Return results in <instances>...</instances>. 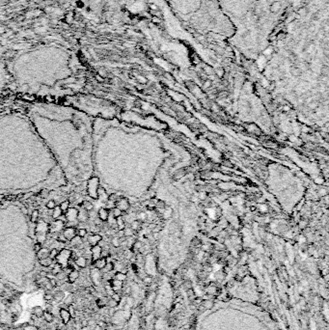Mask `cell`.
Masks as SVG:
<instances>
[{"label":"cell","instance_id":"1","mask_svg":"<svg viewBox=\"0 0 329 330\" xmlns=\"http://www.w3.org/2000/svg\"><path fill=\"white\" fill-rule=\"evenodd\" d=\"M49 232V225L46 223L43 220L37 222L36 229H35V234L38 238V242L43 243L47 240V235Z\"/></svg>","mask_w":329,"mask_h":330},{"label":"cell","instance_id":"2","mask_svg":"<svg viewBox=\"0 0 329 330\" xmlns=\"http://www.w3.org/2000/svg\"><path fill=\"white\" fill-rule=\"evenodd\" d=\"M71 256H72L71 250L62 249L61 251H59L58 255H57V257L55 258L56 264H58L62 268H65L69 264V261L71 259Z\"/></svg>","mask_w":329,"mask_h":330},{"label":"cell","instance_id":"3","mask_svg":"<svg viewBox=\"0 0 329 330\" xmlns=\"http://www.w3.org/2000/svg\"><path fill=\"white\" fill-rule=\"evenodd\" d=\"M98 179L97 177L91 178L88 181V188L87 192L90 197L94 199H98Z\"/></svg>","mask_w":329,"mask_h":330},{"label":"cell","instance_id":"4","mask_svg":"<svg viewBox=\"0 0 329 330\" xmlns=\"http://www.w3.org/2000/svg\"><path fill=\"white\" fill-rule=\"evenodd\" d=\"M65 215H66V218H67V221L73 222L77 219V217H78V210L75 209V207H71V209H69L66 211Z\"/></svg>","mask_w":329,"mask_h":330},{"label":"cell","instance_id":"5","mask_svg":"<svg viewBox=\"0 0 329 330\" xmlns=\"http://www.w3.org/2000/svg\"><path fill=\"white\" fill-rule=\"evenodd\" d=\"M90 274H91V278H92L93 283L96 285V286H98V285H100L101 282V274L100 272V269H98V268L95 267V268H93V269H91Z\"/></svg>","mask_w":329,"mask_h":330},{"label":"cell","instance_id":"6","mask_svg":"<svg viewBox=\"0 0 329 330\" xmlns=\"http://www.w3.org/2000/svg\"><path fill=\"white\" fill-rule=\"evenodd\" d=\"M67 240H72L76 236V229L75 227H68L62 233Z\"/></svg>","mask_w":329,"mask_h":330},{"label":"cell","instance_id":"7","mask_svg":"<svg viewBox=\"0 0 329 330\" xmlns=\"http://www.w3.org/2000/svg\"><path fill=\"white\" fill-rule=\"evenodd\" d=\"M63 20L66 24L68 25H71V24L73 23V21L75 20V11H68L67 13L64 15Z\"/></svg>","mask_w":329,"mask_h":330},{"label":"cell","instance_id":"8","mask_svg":"<svg viewBox=\"0 0 329 330\" xmlns=\"http://www.w3.org/2000/svg\"><path fill=\"white\" fill-rule=\"evenodd\" d=\"M65 227V223L61 220L56 219L54 222H53L50 226H49V229L51 230V232H61L63 231Z\"/></svg>","mask_w":329,"mask_h":330},{"label":"cell","instance_id":"9","mask_svg":"<svg viewBox=\"0 0 329 330\" xmlns=\"http://www.w3.org/2000/svg\"><path fill=\"white\" fill-rule=\"evenodd\" d=\"M101 250H102V248H101V246L98 245H98H95V246L91 247V254H92L93 262H95L96 260L100 259L101 257Z\"/></svg>","mask_w":329,"mask_h":330},{"label":"cell","instance_id":"10","mask_svg":"<svg viewBox=\"0 0 329 330\" xmlns=\"http://www.w3.org/2000/svg\"><path fill=\"white\" fill-rule=\"evenodd\" d=\"M59 314H60L61 320H62V321H63V324L64 325H67L69 323V321H71V320H72V317H71V315H69V311L66 310V309H61Z\"/></svg>","mask_w":329,"mask_h":330},{"label":"cell","instance_id":"11","mask_svg":"<svg viewBox=\"0 0 329 330\" xmlns=\"http://www.w3.org/2000/svg\"><path fill=\"white\" fill-rule=\"evenodd\" d=\"M101 236L97 235V234L90 235L88 237V243L91 245V247L98 245V244L101 242Z\"/></svg>","mask_w":329,"mask_h":330},{"label":"cell","instance_id":"12","mask_svg":"<svg viewBox=\"0 0 329 330\" xmlns=\"http://www.w3.org/2000/svg\"><path fill=\"white\" fill-rule=\"evenodd\" d=\"M116 207H118L120 210H126L129 209V202H127L126 199L125 198H121L117 200V204H116Z\"/></svg>","mask_w":329,"mask_h":330},{"label":"cell","instance_id":"13","mask_svg":"<svg viewBox=\"0 0 329 330\" xmlns=\"http://www.w3.org/2000/svg\"><path fill=\"white\" fill-rule=\"evenodd\" d=\"M78 278H79V272L76 269L72 270L68 274V281H69V283H71V284H73Z\"/></svg>","mask_w":329,"mask_h":330},{"label":"cell","instance_id":"14","mask_svg":"<svg viewBox=\"0 0 329 330\" xmlns=\"http://www.w3.org/2000/svg\"><path fill=\"white\" fill-rule=\"evenodd\" d=\"M106 263H107V261H106V258H104V257H101L100 259L96 260L94 262V267L98 268V269L101 270L102 268H104L105 267Z\"/></svg>","mask_w":329,"mask_h":330},{"label":"cell","instance_id":"15","mask_svg":"<svg viewBox=\"0 0 329 330\" xmlns=\"http://www.w3.org/2000/svg\"><path fill=\"white\" fill-rule=\"evenodd\" d=\"M75 264L80 268H84L87 267V259H85L84 257H77V258L75 260Z\"/></svg>","mask_w":329,"mask_h":330},{"label":"cell","instance_id":"16","mask_svg":"<svg viewBox=\"0 0 329 330\" xmlns=\"http://www.w3.org/2000/svg\"><path fill=\"white\" fill-rule=\"evenodd\" d=\"M98 217L101 221H106L109 217V211L107 209H101L98 210Z\"/></svg>","mask_w":329,"mask_h":330},{"label":"cell","instance_id":"17","mask_svg":"<svg viewBox=\"0 0 329 330\" xmlns=\"http://www.w3.org/2000/svg\"><path fill=\"white\" fill-rule=\"evenodd\" d=\"M37 257H38L39 260L47 258V257H49V250L47 248H42L39 252H37Z\"/></svg>","mask_w":329,"mask_h":330},{"label":"cell","instance_id":"18","mask_svg":"<svg viewBox=\"0 0 329 330\" xmlns=\"http://www.w3.org/2000/svg\"><path fill=\"white\" fill-rule=\"evenodd\" d=\"M44 313V311L43 310V308L40 307V306H36V307H34L32 309V314L34 316H36L37 317H43Z\"/></svg>","mask_w":329,"mask_h":330},{"label":"cell","instance_id":"19","mask_svg":"<svg viewBox=\"0 0 329 330\" xmlns=\"http://www.w3.org/2000/svg\"><path fill=\"white\" fill-rule=\"evenodd\" d=\"M64 298H65V295L63 292L58 291L55 293H53V300H55L56 302H61V301L64 300Z\"/></svg>","mask_w":329,"mask_h":330},{"label":"cell","instance_id":"20","mask_svg":"<svg viewBox=\"0 0 329 330\" xmlns=\"http://www.w3.org/2000/svg\"><path fill=\"white\" fill-rule=\"evenodd\" d=\"M53 261H54V260H52V259L49 258V257H47V258H44V259L40 260V264L42 267H49L52 264Z\"/></svg>","mask_w":329,"mask_h":330},{"label":"cell","instance_id":"21","mask_svg":"<svg viewBox=\"0 0 329 330\" xmlns=\"http://www.w3.org/2000/svg\"><path fill=\"white\" fill-rule=\"evenodd\" d=\"M43 317H44V320H46L47 323H51L52 321L54 320V316L52 315V313H50V312H47V311L44 313V316H43Z\"/></svg>","mask_w":329,"mask_h":330},{"label":"cell","instance_id":"22","mask_svg":"<svg viewBox=\"0 0 329 330\" xmlns=\"http://www.w3.org/2000/svg\"><path fill=\"white\" fill-rule=\"evenodd\" d=\"M52 210L53 211H52L51 215H52V217L54 218V219H58L60 215H62V213H63L62 210H61V209H60V207H58V206H56Z\"/></svg>","mask_w":329,"mask_h":330},{"label":"cell","instance_id":"23","mask_svg":"<svg viewBox=\"0 0 329 330\" xmlns=\"http://www.w3.org/2000/svg\"><path fill=\"white\" fill-rule=\"evenodd\" d=\"M69 241H71V245L72 246H75V247H77V246L80 245V244L82 243L81 238H79L78 236H75V237L73 238L72 240H69Z\"/></svg>","mask_w":329,"mask_h":330},{"label":"cell","instance_id":"24","mask_svg":"<svg viewBox=\"0 0 329 330\" xmlns=\"http://www.w3.org/2000/svg\"><path fill=\"white\" fill-rule=\"evenodd\" d=\"M59 207H60L61 210H62V213H66L69 207V201H64V202H62L60 204Z\"/></svg>","mask_w":329,"mask_h":330},{"label":"cell","instance_id":"25","mask_svg":"<svg viewBox=\"0 0 329 330\" xmlns=\"http://www.w3.org/2000/svg\"><path fill=\"white\" fill-rule=\"evenodd\" d=\"M38 219H39V211L37 210H33L32 213H31V222L37 223L38 222Z\"/></svg>","mask_w":329,"mask_h":330},{"label":"cell","instance_id":"26","mask_svg":"<svg viewBox=\"0 0 329 330\" xmlns=\"http://www.w3.org/2000/svg\"><path fill=\"white\" fill-rule=\"evenodd\" d=\"M83 207H84V210L86 211H91L94 209V205L89 201H84L83 202Z\"/></svg>","mask_w":329,"mask_h":330},{"label":"cell","instance_id":"27","mask_svg":"<svg viewBox=\"0 0 329 330\" xmlns=\"http://www.w3.org/2000/svg\"><path fill=\"white\" fill-rule=\"evenodd\" d=\"M116 224H117V226L119 227V229H120V230H124L125 229V221H124V219H123L121 216L120 217H117Z\"/></svg>","mask_w":329,"mask_h":330},{"label":"cell","instance_id":"28","mask_svg":"<svg viewBox=\"0 0 329 330\" xmlns=\"http://www.w3.org/2000/svg\"><path fill=\"white\" fill-rule=\"evenodd\" d=\"M59 253V250L57 249V248H53V249H51L50 251H49V258L52 259V260H55V258L57 257V255H58Z\"/></svg>","mask_w":329,"mask_h":330},{"label":"cell","instance_id":"29","mask_svg":"<svg viewBox=\"0 0 329 330\" xmlns=\"http://www.w3.org/2000/svg\"><path fill=\"white\" fill-rule=\"evenodd\" d=\"M164 326H165V321L163 320H159L157 323H155V329H157V330H162Z\"/></svg>","mask_w":329,"mask_h":330},{"label":"cell","instance_id":"30","mask_svg":"<svg viewBox=\"0 0 329 330\" xmlns=\"http://www.w3.org/2000/svg\"><path fill=\"white\" fill-rule=\"evenodd\" d=\"M112 215H113V217H115V218L120 217L122 215V210H120L118 207H115L114 209H112Z\"/></svg>","mask_w":329,"mask_h":330},{"label":"cell","instance_id":"31","mask_svg":"<svg viewBox=\"0 0 329 330\" xmlns=\"http://www.w3.org/2000/svg\"><path fill=\"white\" fill-rule=\"evenodd\" d=\"M115 277H116V280L121 281V282H123V281L126 280V274L123 273V272H118V273H116V275H115Z\"/></svg>","mask_w":329,"mask_h":330},{"label":"cell","instance_id":"32","mask_svg":"<svg viewBox=\"0 0 329 330\" xmlns=\"http://www.w3.org/2000/svg\"><path fill=\"white\" fill-rule=\"evenodd\" d=\"M77 218L80 219V220H85L86 218H87V213H86V210H83L78 211V217Z\"/></svg>","mask_w":329,"mask_h":330},{"label":"cell","instance_id":"33","mask_svg":"<svg viewBox=\"0 0 329 330\" xmlns=\"http://www.w3.org/2000/svg\"><path fill=\"white\" fill-rule=\"evenodd\" d=\"M76 236H78L79 238H84L86 235H87V231H86L85 229H79V230H76Z\"/></svg>","mask_w":329,"mask_h":330},{"label":"cell","instance_id":"34","mask_svg":"<svg viewBox=\"0 0 329 330\" xmlns=\"http://www.w3.org/2000/svg\"><path fill=\"white\" fill-rule=\"evenodd\" d=\"M56 207V203L54 200H49L47 204V207L48 210H53Z\"/></svg>","mask_w":329,"mask_h":330},{"label":"cell","instance_id":"35","mask_svg":"<svg viewBox=\"0 0 329 330\" xmlns=\"http://www.w3.org/2000/svg\"><path fill=\"white\" fill-rule=\"evenodd\" d=\"M121 286H122V282H121V281L114 280L113 282H112V287H113L114 290H117V289L121 288Z\"/></svg>","mask_w":329,"mask_h":330},{"label":"cell","instance_id":"36","mask_svg":"<svg viewBox=\"0 0 329 330\" xmlns=\"http://www.w3.org/2000/svg\"><path fill=\"white\" fill-rule=\"evenodd\" d=\"M102 269H104L105 272H108L110 270H112L113 269V264L112 263H106L105 267L102 268Z\"/></svg>","mask_w":329,"mask_h":330},{"label":"cell","instance_id":"37","mask_svg":"<svg viewBox=\"0 0 329 330\" xmlns=\"http://www.w3.org/2000/svg\"><path fill=\"white\" fill-rule=\"evenodd\" d=\"M112 244L115 247H119L121 245V240L119 238H112Z\"/></svg>","mask_w":329,"mask_h":330},{"label":"cell","instance_id":"38","mask_svg":"<svg viewBox=\"0 0 329 330\" xmlns=\"http://www.w3.org/2000/svg\"><path fill=\"white\" fill-rule=\"evenodd\" d=\"M40 195H41V197L42 198H47V197H48V195H49V191L47 188H44V189L41 190Z\"/></svg>","mask_w":329,"mask_h":330},{"label":"cell","instance_id":"39","mask_svg":"<svg viewBox=\"0 0 329 330\" xmlns=\"http://www.w3.org/2000/svg\"><path fill=\"white\" fill-rule=\"evenodd\" d=\"M57 241L61 242V243H66L68 240L66 239V238L64 237L63 234H60V235H58V237H57Z\"/></svg>","mask_w":329,"mask_h":330},{"label":"cell","instance_id":"40","mask_svg":"<svg viewBox=\"0 0 329 330\" xmlns=\"http://www.w3.org/2000/svg\"><path fill=\"white\" fill-rule=\"evenodd\" d=\"M107 305H108L110 308H115L118 305V302H117V301H115L114 299H110V300H108Z\"/></svg>","mask_w":329,"mask_h":330},{"label":"cell","instance_id":"41","mask_svg":"<svg viewBox=\"0 0 329 330\" xmlns=\"http://www.w3.org/2000/svg\"><path fill=\"white\" fill-rule=\"evenodd\" d=\"M69 315H71V317H72H72H75V308H73L72 306V305H69Z\"/></svg>","mask_w":329,"mask_h":330},{"label":"cell","instance_id":"42","mask_svg":"<svg viewBox=\"0 0 329 330\" xmlns=\"http://www.w3.org/2000/svg\"><path fill=\"white\" fill-rule=\"evenodd\" d=\"M97 305L98 307H104L105 306V301L104 298H98L97 300Z\"/></svg>","mask_w":329,"mask_h":330},{"label":"cell","instance_id":"43","mask_svg":"<svg viewBox=\"0 0 329 330\" xmlns=\"http://www.w3.org/2000/svg\"><path fill=\"white\" fill-rule=\"evenodd\" d=\"M22 99H23V100H25L32 101V100H35L36 97H35V96H31V95H23Z\"/></svg>","mask_w":329,"mask_h":330},{"label":"cell","instance_id":"44","mask_svg":"<svg viewBox=\"0 0 329 330\" xmlns=\"http://www.w3.org/2000/svg\"><path fill=\"white\" fill-rule=\"evenodd\" d=\"M44 300H47V301H49V300H53V295H52V293L47 292L46 295H44Z\"/></svg>","mask_w":329,"mask_h":330},{"label":"cell","instance_id":"45","mask_svg":"<svg viewBox=\"0 0 329 330\" xmlns=\"http://www.w3.org/2000/svg\"><path fill=\"white\" fill-rule=\"evenodd\" d=\"M41 249H42V243H40V242L35 243V245H34V250H35L36 253H37V252H39Z\"/></svg>","mask_w":329,"mask_h":330},{"label":"cell","instance_id":"46","mask_svg":"<svg viewBox=\"0 0 329 330\" xmlns=\"http://www.w3.org/2000/svg\"><path fill=\"white\" fill-rule=\"evenodd\" d=\"M139 227V222L138 221H132V223H131V229L132 230H137Z\"/></svg>","mask_w":329,"mask_h":330},{"label":"cell","instance_id":"47","mask_svg":"<svg viewBox=\"0 0 329 330\" xmlns=\"http://www.w3.org/2000/svg\"><path fill=\"white\" fill-rule=\"evenodd\" d=\"M108 200L115 203V202H117V200H118V196H117L116 194H112V195H110V196L108 197Z\"/></svg>","mask_w":329,"mask_h":330},{"label":"cell","instance_id":"48","mask_svg":"<svg viewBox=\"0 0 329 330\" xmlns=\"http://www.w3.org/2000/svg\"><path fill=\"white\" fill-rule=\"evenodd\" d=\"M49 283H50L52 288L57 287V281L55 280V278H49Z\"/></svg>","mask_w":329,"mask_h":330},{"label":"cell","instance_id":"49","mask_svg":"<svg viewBox=\"0 0 329 330\" xmlns=\"http://www.w3.org/2000/svg\"><path fill=\"white\" fill-rule=\"evenodd\" d=\"M73 302V296L72 295H69V297H68V298H67V300H66L65 301V303L66 304H67V305H72V303Z\"/></svg>","mask_w":329,"mask_h":330},{"label":"cell","instance_id":"50","mask_svg":"<svg viewBox=\"0 0 329 330\" xmlns=\"http://www.w3.org/2000/svg\"><path fill=\"white\" fill-rule=\"evenodd\" d=\"M132 229L129 228V229H124V235L125 236H131L132 235Z\"/></svg>","mask_w":329,"mask_h":330},{"label":"cell","instance_id":"51","mask_svg":"<svg viewBox=\"0 0 329 330\" xmlns=\"http://www.w3.org/2000/svg\"><path fill=\"white\" fill-rule=\"evenodd\" d=\"M172 213H173L172 210H171V209H169L168 210H166L165 213H164V217H165V218H169V217L171 216V215H172Z\"/></svg>","mask_w":329,"mask_h":330},{"label":"cell","instance_id":"52","mask_svg":"<svg viewBox=\"0 0 329 330\" xmlns=\"http://www.w3.org/2000/svg\"><path fill=\"white\" fill-rule=\"evenodd\" d=\"M106 207L107 209H114L115 207V205H114V202H111V201H107V205H106Z\"/></svg>","mask_w":329,"mask_h":330},{"label":"cell","instance_id":"53","mask_svg":"<svg viewBox=\"0 0 329 330\" xmlns=\"http://www.w3.org/2000/svg\"><path fill=\"white\" fill-rule=\"evenodd\" d=\"M112 299H114L115 301L119 302V301H120V295H117V293H113V295H112Z\"/></svg>","mask_w":329,"mask_h":330},{"label":"cell","instance_id":"54","mask_svg":"<svg viewBox=\"0 0 329 330\" xmlns=\"http://www.w3.org/2000/svg\"><path fill=\"white\" fill-rule=\"evenodd\" d=\"M146 218V213H139L138 214V219H140V220H144V219H145Z\"/></svg>","mask_w":329,"mask_h":330},{"label":"cell","instance_id":"55","mask_svg":"<svg viewBox=\"0 0 329 330\" xmlns=\"http://www.w3.org/2000/svg\"><path fill=\"white\" fill-rule=\"evenodd\" d=\"M58 220H61V221H63L64 223H66V222H67V218H66V215H65V214H63V215H60V216H59V218H58Z\"/></svg>","mask_w":329,"mask_h":330},{"label":"cell","instance_id":"56","mask_svg":"<svg viewBox=\"0 0 329 330\" xmlns=\"http://www.w3.org/2000/svg\"><path fill=\"white\" fill-rule=\"evenodd\" d=\"M95 78H96L98 82H102V81H104V77H101V75H96Z\"/></svg>","mask_w":329,"mask_h":330},{"label":"cell","instance_id":"57","mask_svg":"<svg viewBox=\"0 0 329 330\" xmlns=\"http://www.w3.org/2000/svg\"><path fill=\"white\" fill-rule=\"evenodd\" d=\"M206 197H207V196H206V194H205V193H200V196H199V198L201 199V200H205V199H206Z\"/></svg>","mask_w":329,"mask_h":330},{"label":"cell","instance_id":"58","mask_svg":"<svg viewBox=\"0 0 329 330\" xmlns=\"http://www.w3.org/2000/svg\"><path fill=\"white\" fill-rule=\"evenodd\" d=\"M88 325V320H83L82 321V326H87Z\"/></svg>","mask_w":329,"mask_h":330},{"label":"cell","instance_id":"59","mask_svg":"<svg viewBox=\"0 0 329 330\" xmlns=\"http://www.w3.org/2000/svg\"><path fill=\"white\" fill-rule=\"evenodd\" d=\"M145 282H147V283L152 282V278H150V277H147V278H145Z\"/></svg>","mask_w":329,"mask_h":330},{"label":"cell","instance_id":"60","mask_svg":"<svg viewBox=\"0 0 329 330\" xmlns=\"http://www.w3.org/2000/svg\"><path fill=\"white\" fill-rule=\"evenodd\" d=\"M30 195H31V193H28V194H25V195H24V196H23V199H28V198H29V197H30Z\"/></svg>","mask_w":329,"mask_h":330},{"label":"cell","instance_id":"61","mask_svg":"<svg viewBox=\"0 0 329 330\" xmlns=\"http://www.w3.org/2000/svg\"><path fill=\"white\" fill-rule=\"evenodd\" d=\"M0 330H5V329H4V325L3 324L2 325L0 324Z\"/></svg>","mask_w":329,"mask_h":330}]
</instances>
